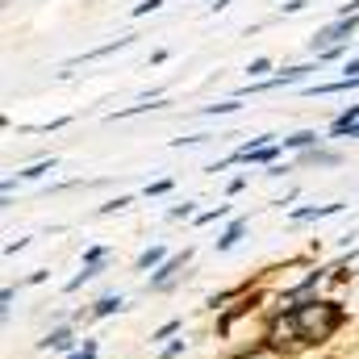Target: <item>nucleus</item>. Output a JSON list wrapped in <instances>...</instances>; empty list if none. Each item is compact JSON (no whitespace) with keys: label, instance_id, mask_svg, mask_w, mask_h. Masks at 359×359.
<instances>
[{"label":"nucleus","instance_id":"f257e3e1","mask_svg":"<svg viewBox=\"0 0 359 359\" xmlns=\"http://www.w3.org/2000/svg\"><path fill=\"white\" fill-rule=\"evenodd\" d=\"M288 313L297 322V334L309 343H322L343 326V309L334 301H297V305H288Z\"/></svg>","mask_w":359,"mask_h":359},{"label":"nucleus","instance_id":"f03ea898","mask_svg":"<svg viewBox=\"0 0 359 359\" xmlns=\"http://www.w3.org/2000/svg\"><path fill=\"white\" fill-rule=\"evenodd\" d=\"M351 34H359V17L351 13V17H339L334 25H326V29H318L313 34V50L322 55V50H330V46H343Z\"/></svg>","mask_w":359,"mask_h":359},{"label":"nucleus","instance_id":"7ed1b4c3","mask_svg":"<svg viewBox=\"0 0 359 359\" xmlns=\"http://www.w3.org/2000/svg\"><path fill=\"white\" fill-rule=\"evenodd\" d=\"M309 72H318L313 63H305V67H288V72H280V76H271V80H264V84H255L251 92H268V88H284V84H301Z\"/></svg>","mask_w":359,"mask_h":359},{"label":"nucleus","instance_id":"20e7f679","mask_svg":"<svg viewBox=\"0 0 359 359\" xmlns=\"http://www.w3.org/2000/svg\"><path fill=\"white\" fill-rule=\"evenodd\" d=\"M188 255H192V251H184V255H172V259H168L163 268L151 276V288H168V284H172V276H176V271L184 268V264H188Z\"/></svg>","mask_w":359,"mask_h":359},{"label":"nucleus","instance_id":"39448f33","mask_svg":"<svg viewBox=\"0 0 359 359\" xmlns=\"http://www.w3.org/2000/svg\"><path fill=\"white\" fill-rule=\"evenodd\" d=\"M301 163H318V168H339V163H343V155H334V151H318V147H313V151H305V155H301Z\"/></svg>","mask_w":359,"mask_h":359},{"label":"nucleus","instance_id":"423d86ee","mask_svg":"<svg viewBox=\"0 0 359 359\" xmlns=\"http://www.w3.org/2000/svg\"><path fill=\"white\" fill-rule=\"evenodd\" d=\"M243 234H247V222L238 217V222H230V226H226V234H222V238H217L213 247H217V251H230V247H234V243H238Z\"/></svg>","mask_w":359,"mask_h":359},{"label":"nucleus","instance_id":"0eeeda50","mask_svg":"<svg viewBox=\"0 0 359 359\" xmlns=\"http://www.w3.org/2000/svg\"><path fill=\"white\" fill-rule=\"evenodd\" d=\"M318 142H322V138H318L313 130H301V134H292V138H284V147H288V151H313Z\"/></svg>","mask_w":359,"mask_h":359},{"label":"nucleus","instance_id":"6e6552de","mask_svg":"<svg viewBox=\"0 0 359 359\" xmlns=\"http://www.w3.org/2000/svg\"><path fill=\"white\" fill-rule=\"evenodd\" d=\"M72 343H76V334H72L67 326H59V330H50V334L42 339V347H55V351H67Z\"/></svg>","mask_w":359,"mask_h":359},{"label":"nucleus","instance_id":"1a4fd4ad","mask_svg":"<svg viewBox=\"0 0 359 359\" xmlns=\"http://www.w3.org/2000/svg\"><path fill=\"white\" fill-rule=\"evenodd\" d=\"M117 309H126V301H121V297H100V301L92 305L88 318H109V313H117Z\"/></svg>","mask_w":359,"mask_h":359},{"label":"nucleus","instance_id":"9d476101","mask_svg":"<svg viewBox=\"0 0 359 359\" xmlns=\"http://www.w3.org/2000/svg\"><path fill=\"white\" fill-rule=\"evenodd\" d=\"M163 264H168V251H163V247H151V251H142V255H138V271L163 268Z\"/></svg>","mask_w":359,"mask_h":359},{"label":"nucleus","instance_id":"9b49d317","mask_svg":"<svg viewBox=\"0 0 359 359\" xmlns=\"http://www.w3.org/2000/svg\"><path fill=\"white\" fill-rule=\"evenodd\" d=\"M339 209H343V205H322V209H297L292 217H297V222H309V217H330V213H339Z\"/></svg>","mask_w":359,"mask_h":359},{"label":"nucleus","instance_id":"f8f14e48","mask_svg":"<svg viewBox=\"0 0 359 359\" xmlns=\"http://www.w3.org/2000/svg\"><path fill=\"white\" fill-rule=\"evenodd\" d=\"M50 168H55V159H50V163L42 159V163H34V168H25V172H21V180H38V176H46Z\"/></svg>","mask_w":359,"mask_h":359},{"label":"nucleus","instance_id":"ddd939ff","mask_svg":"<svg viewBox=\"0 0 359 359\" xmlns=\"http://www.w3.org/2000/svg\"><path fill=\"white\" fill-rule=\"evenodd\" d=\"M268 72H271V63H268V59H255V63L247 67V76H251V80H264Z\"/></svg>","mask_w":359,"mask_h":359},{"label":"nucleus","instance_id":"4468645a","mask_svg":"<svg viewBox=\"0 0 359 359\" xmlns=\"http://www.w3.org/2000/svg\"><path fill=\"white\" fill-rule=\"evenodd\" d=\"M180 326H184V322H168V326H159V330L151 334V343H163V339H172V334H176Z\"/></svg>","mask_w":359,"mask_h":359},{"label":"nucleus","instance_id":"2eb2a0df","mask_svg":"<svg viewBox=\"0 0 359 359\" xmlns=\"http://www.w3.org/2000/svg\"><path fill=\"white\" fill-rule=\"evenodd\" d=\"M172 188V180H155V184H147V196H163Z\"/></svg>","mask_w":359,"mask_h":359},{"label":"nucleus","instance_id":"dca6fc26","mask_svg":"<svg viewBox=\"0 0 359 359\" xmlns=\"http://www.w3.org/2000/svg\"><path fill=\"white\" fill-rule=\"evenodd\" d=\"M126 205H134V196H117V201H109V205H100V213H113V209H126Z\"/></svg>","mask_w":359,"mask_h":359},{"label":"nucleus","instance_id":"f3484780","mask_svg":"<svg viewBox=\"0 0 359 359\" xmlns=\"http://www.w3.org/2000/svg\"><path fill=\"white\" fill-rule=\"evenodd\" d=\"M213 217H226V205H217V209H209V213H196V226H205V222H213Z\"/></svg>","mask_w":359,"mask_h":359},{"label":"nucleus","instance_id":"a211bd4d","mask_svg":"<svg viewBox=\"0 0 359 359\" xmlns=\"http://www.w3.org/2000/svg\"><path fill=\"white\" fill-rule=\"evenodd\" d=\"M159 4H163V0H142V4H138V8H134V17H142V13H155V8H159Z\"/></svg>","mask_w":359,"mask_h":359},{"label":"nucleus","instance_id":"6ab92c4d","mask_svg":"<svg viewBox=\"0 0 359 359\" xmlns=\"http://www.w3.org/2000/svg\"><path fill=\"white\" fill-rule=\"evenodd\" d=\"M172 217H176V222H180V217H192V201H184V205H176V209H172Z\"/></svg>","mask_w":359,"mask_h":359},{"label":"nucleus","instance_id":"aec40b11","mask_svg":"<svg viewBox=\"0 0 359 359\" xmlns=\"http://www.w3.org/2000/svg\"><path fill=\"white\" fill-rule=\"evenodd\" d=\"M72 359H96V343L88 339V343H84V351H76Z\"/></svg>","mask_w":359,"mask_h":359},{"label":"nucleus","instance_id":"412c9836","mask_svg":"<svg viewBox=\"0 0 359 359\" xmlns=\"http://www.w3.org/2000/svg\"><path fill=\"white\" fill-rule=\"evenodd\" d=\"M347 134H351V138H359V121H355V126H351V130H347Z\"/></svg>","mask_w":359,"mask_h":359}]
</instances>
